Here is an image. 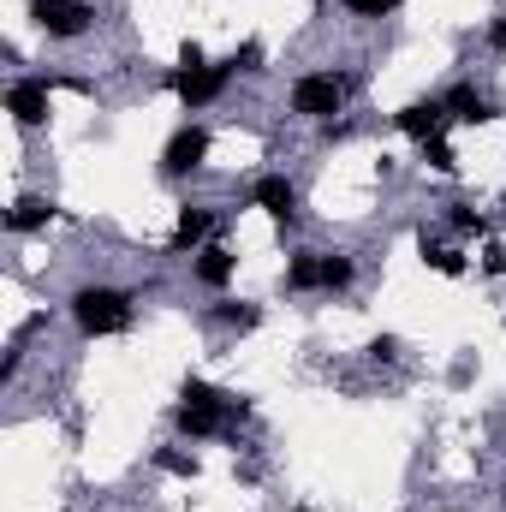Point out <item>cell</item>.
<instances>
[{"instance_id":"7c38bea8","label":"cell","mask_w":506,"mask_h":512,"mask_svg":"<svg viewBox=\"0 0 506 512\" xmlns=\"http://www.w3.org/2000/svg\"><path fill=\"white\" fill-rule=\"evenodd\" d=\"M233 274H239V256L227 251V245H215V239L191 256V280H197V286H209V292H221Z\"/></svg>"},{"instance_id":"9c48e42d","label":"cell","mask_w":506,"mask_h":512,"mask_svg":"<svg viewBox=\"0 0 506 512\" xmlns=\"http://www.w3.org/2000/svg\"><path fill=\"white\" fill-rule=\"evenodd\" d=\"M215 227H221V215L209 209V203H185L179 209V221H173V239H167V251H203L209 239H215Z\"/></svg>"},{"instance_id":"ffe728a7","label":"cell","mask_w":506,"mask_h":512,"mask_svg":"<svg viewBox=\"0 0 506 512\" xmlns=\"http://www.w3.org/2000/svg\"><path fill=\"white\" fill-rule=\"evenodd\" d=\"M405 0H346V12L352 18H364V24H381V18H393Z\"/></svg>"},{"instance_id":"ac0fdd59","label":"cell","mask_w":506,"mask_h":512,"mask_svg":"<svg viewBox=\"0 0 506 512\" xmlns=\"http://www.w3.org/2000/svg\"><path fill=\"white\" fill-rule=\"evenodd\" d=\"M423 262H429L435 274H447V280H459V274H465V256L453 251V245H435V239H423Z\"/></svg>"},{"instance_id":"ba28073f","label":"cell","mask_w":506,"mask_h":512,"mask_svg":"<svg viewBox=\"0 0 506 512\" xmlns=\"http://www.w3.org/2000/svg\"><path fill=\"white\" fill-rule=\"evenodd\" d=\"M393 126L405 131V137H417V143H429V137H447V102L441 96H417V102H405L399 114H393Z\"/></svg>"},{"instance_id":"7402d4cb","label":"cell","mask_w":506,"mask_h":512,"mask_svg":"<svg viewBox=\"0 0 506 512\" xmlns=\"http://www.w3.org/2000/svg\"><path fill=\"white\" fill-rule=\"evenodd\" d=\"M227 60H233V72H262V48H256V42H239Z\"/></svg>"},{"instance_id":"30bf717a","label":"cell","mask_w":506,"mask_h":512,"mask_svg":"<svg viewBox=\"0 0 506 512\" xmlns=\"http://www.w3.org/2000/svg\"><path fill=\"white\" fill-rule=\"evenodd\" d=\"M6 114L18 120V131L48 126V78H18V84L6 90Z\"/></svg>"},{"instance_id":"cb8c5ba5","label":"cell","mask_w":506,"mask_h":512,"mask_svg":"<svg viewBox=\"0 0 506 512\" xmlns=\"http://www.w3.org/2000/svg\"><path fill=\"white\" fill-rule=\"evenodd\" d=\"M393 358H399V340H393V334L370 340V364H393Z\"/></svg>"},{"instance_id":"4fadbf2b","label":"cell","mask_w":506,"mask_h":512,"mask_svg":"<svg viewBox=\"0 0 506 512\" xmlns=\"http://www.w3.org/2000/svg\"><path fill=\"white\" fill-rule=\"evenodd\" d=\"M48 221H60V203L54 197H18L6 209V233H42Z\"/></svg>"},{"instance_id":"4316f807","label":"cell","mask_w":506,"mask_h":512,"mask_svg":"<svg viewBox=\"0 0 506 512\" xmlns=\"http://www.w3.org/2000/svg\"><path fill=\"white\" fill-rule=\"evenodd\" d=\"M501 501H506V483H501Z\"/></svg>"},{"instance_id":"277c9868","label":"cell","mask_w":506,"mask_h":512,"mask_svg":"<svg viewBox=\"0 0 506 512\" xmlns=\"http://www.w3.org/2000/svg\"><path fill=\"white\" fill-rule=\"evenodd\" d=\"M239 72H233V60H221V66H173L167 72V90L185 102V114H197V108H209V102H221V90L233 84Z\"/></svg>"},{"instance_id":"484cf974","label":"cell","mask_w":506,"mask_h":512,"mask_svg":"<svg viewBox=\"0 0 506 512\" xmlns=\"http://www.w3.org/2000/svg\"><path fill=\"white\" fill-rule=\"evenodd\" d=\"M489 48H495V54H506V12L489 24Z\"/></svg>"},{"instance_id":"d6986e66","label":"cell","mask_w":506,"mask_h":512,"mask_svg":"<svg viewBox=\"0 0 506 512\" xmlns=\"http://www.w3.org/2000/svg\"><path fill=\"white\" fill-rule=\"evenodd\" d=\"M423 161H429L435 173H447V179L459 173V155H453V143H447V137H429V143H423Z\"/></svg>"},{"instance_id":"52a82bcc","label":"cell","mask_w":506,"mask_h":512,"mask_svg":"<svg viewBox=\"0 0 506 512\" xmlns=\"http://www.w3.org/2000/svg\"><path fill=\"white\" fill-rule=\"evenodd\" d=\"M251 209H262V215L280 221V227H292V221H298V185H292L286 173H262L251 185Z\"/></svg>"},{"instance_id":"8992f818","label":"cell","mask_w":506,"mask_h":512,"mask_svg":"<svg viewBox=\"0 0 506 512\" xmlns=\"http://www.w3.org/2000/svg\"><path fill=\"white\" fill-rule=\"evenodd\" d=\"M209 143H215V137H209V126H191V120H185V126L161 143V173H167V179H191V173H203Z\"/></svg>"},{"instance_id":"5b68a950","label":"cell","mask_w":506,"mask_h":512,"mask_svg":"<svg viewBox=\"0 0 506 512\" xmlns=\"http://www.w3.org/2000/svg\"><path fill=\"white\" fill-rule=\"evenodd\" d=\"M30 24L48 42H78L96 30V6L90 0H30Z\"/></svg>"},{"instance_id":"5bb4252c","label":"cell","mask_w":506,"mask_h":512,"mask_svg":"<svg viewBox=\"0 0 506 512\" xmlns=\"http://www.w3.org/2000/svg\"><path fill=\"white\" fill-rule=\"evenodd\" d=\"M286 286H292V292H322V251H292L286 256Z\"/></svg>"},{"instance_id":"7a4b0ae2","label":"cell","mask_w":506,"mask_h":512,"mask_svg":"<svg viewBox=\"0 0 506 512\" xmlns=\"http://www.w3.org/2000/svg\"><path fill=\"white\" fill-rule=\"evenodd\" d=\"M66 310H72V322H78V334H84V340H108V334H126V328H131L137 298H131L126 286L84 280V286L66 298Z\"/></svg>"},{"instance_id":"2e32d148","label":"cell","mask_w":506,"mask_h":512,"mask_svg":"<svg viewBox=\"0 0 506 512\" xmlns=\"http://www.w3.org/2000/svg\"><path fill=\"white\" fill-rule=\"evenodd\" d=\"M447 227H453L459 239H489V215H483L477 203H447Z\"/></svg>"},{"instance_id":"8fae6325","label":"cell","mask_w":506,"mask_h":512,"mask_svg":"<svg viewBox=\"0 0 506 512\" xmlns=\"http://www.w3.org/2000/svg\"><path fill=\"white\" fill-rule=\"evenodd\" d=\"M441 102H447V120H453V126H489V120H501L495 102H489L477 84H453Z\"/></svg>"},{"instance_id":"603a6c76","label":"cell","mask_w":506,"mask_h":512,"mask_svg":"<svg viewBox=\"0 0 506 512\" xmlns=\"http://www.w3.org/2000/svg\"><path fill=\"white\" fill-rule=\"evenodd\" d=\"M483 274H506V245H501V239H489V245H483Z\"/></svg>"},{"instance_id":"e0dca14e","label":"cell","mask_w":506,"mask_h":512,"mask_svg":"<svg viewBox=\"0 0 506 512\" xmlns=\"http://www.w3.org/2000/svg\"><path fill=\"white\" fill-rule=\"evenodd\" d=\"M221 328H239V334H251L256 322H262V304H245V298H227V304H215L209 310Z\"/></svg>"},{"instance_id":"44dd1931","label":"cell","mask_w":506,"mask_h":512,"mask_svg":"<svg viewBox=\"0 0 506 512\" xmlns=\"http://www.w3.org/2000/svg\"><path fill=\"white\" fill-rule=\"evenodd\" d=\"M155 471H167V477H197V459H191V453L161 447V453H155Z\"/></svg>"},{"instance_id":"9a60e30c","label":"cell","mask_w":506,"mask_h":512,"mask_svg":"<svg viewBox=\"0 0 506 512\" xmlns=\"http://www.w3.org/2000/svg\"><path fill=\"white\" fill-rule=\"evenodd\" d=\"M358 280V256L352 251H322V292H346Z\"/></svg>"},{"instance_id":"3957f363","label":"cell","mask_w":506,"mask_h":512,"mask_svg":"<svg viewBox=\"0 0 506 512\" xmlns=\"http://www.w3.org/2000/svg\"><path fill=\"white\" fill-rule=\"evenodd\" d=\"M346 96H352V78L346 72H304V78H292L286 108L298 120H310V126H328L334 114H346Z\"/></svg>"},{"instance_id":"d4e9b609","label":"cell","mask_w":506,"mask_h":512,"mask_svg":"<svg viewBox=\"0 0 506 512\" xmlns=\"http://www.w3.org/2000/svg\"><path fill=\"white\" fill-rule=\"evenodd\" d=\"M316 131H322V143H346L358 126H352V120H328V126H316Z\"/></svg>"},{"instance_id":"6da1fadb","label":"cell","mask_w":506,"mask_h":512,"mask_svg":"<svg viewBox=\"0 0 506 512\" xmlns=\"http://www.w3.org/2000/svg\"><path fill=\"white\" fill-rule=\"evenodd\" d=\"M239 417H245V399L209 387L203 376H185V387H179V411H173L179 435H191V441H215V435H227Z\"/></svg>"}]
</instances>
